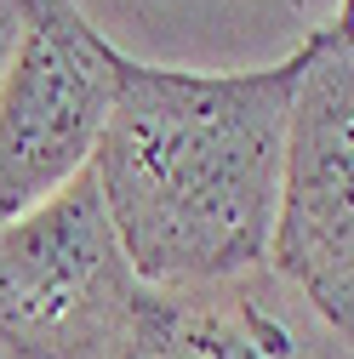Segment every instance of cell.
<instances>
[{
    "label": "cell",
    "instance_id": "cell-1",
    "mask_svg": "<svg viewBox=\"0 0 354 359\" xmlns=\"http://www.w3.org/2000/svg\"><path fill=\"white\" fill-rule=\"evenodd\" d=\"M297 52L206 74L114 52V103L92 177L138 285H211L269 262Z\"/></svg>",
    "mask_w": 354,
    "mask_h": 359
},
{
    "label": "cell",
    "instance_id": "cell-2",
    "mask_svg": "<svg viewBox=\"0 0 354 359\" xmlns=\"http://www.w3.org/2000/svg\"><path fill=\"white\" fill-rule=\"evenodd\" d=\"M303 57L286 120L280 194L269 229V274L348 342L354 331V46L348 18L320 23Z\"/></svg>",
    "mask_w": 354,
    "mask_h": 359
},
{
    "label": "cell",
    "instance_id": "cell-3",
    "mask_svg": "<svg viewBox=\"0 0 354 359\" xmlns=\"http://www.w3.org/2000/svg\"><path fill=\"white\" fill-rule=\"evenodd\" d=\"M131 297L92 165L0 222V359H109Z\"/></svg>",
    "mask_w": 354,
    "mask_h": 359
},
{
    "label": "cell",
    "instance_id": "cell-4",
    "mask_svg": "<svg viewBox=\"0 0 354 359\" xmlns=\"http://www.w3.org/2000/svg\"><path fill=\"white\" fill-rule=\"evenodd\" d=\"M114 52L74 0H23V34L0 74V222L92 165L114 103Z\"/></svg>",
    "mask_w": 354,
    "mask_h": 359
},
{
    "label": "cell",
    "instance_id": "cell-5",
    "mask_svg": "<svg viewBox=\"0 0 354 359\" xmlns=\"http://www.w3.org/2000/svg\"><path fill=\"white\" fill-rule=\"evenodd\" d=\"M109 359H348V342L251 268L211 285H138Z\"/></svg>",
    "mask_w": 354,
    "mask_h": 359
},
{
    "label": "cell",
    "instance_id": "cell-6",
    "mask_svg": "<svg viewBox=\"0 0 354 359\" xmlns=\"http://www.w3.org/2000/svg\"><path fill=\"white\" fill-rule=\"evenodd\" d=\"M18 34H23V0H0V74H6V63H12Z\"/></svg>",
    "mask_w": 354,
    "mask_h": 359
}]
</instances>
